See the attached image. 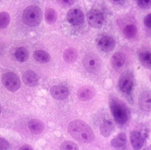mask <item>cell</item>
Masks as SVG:
<instances>
[{
	"label": "cell",
	"mask_w": 151,
	"mask_h": 150,
	"mask_svg": "<svg viewBox=\"0 0 151 150\" xmlns=\"http://www.w3.org/2000/svg\"><path fill=\"white\" fill-rule=\"evenodd\" d=\"M140 63L143 67L151 70V53L149 52H142L139 56Z\"/></svg>",
	"instance_id": "obj_22"
},
{
	"label": "cell",
	"mask_w": 151,
	"mask_h": 150,
	"mask_svg": "<svg viewBox=\"0 0 151 150\" xmlns=\"http://www.w3.org/2000/svg\"><path fill=\"white\" fill-rule=\"evenodd\" d=\"M100 129L101 134L103 137L109 138L114 129V125L111 121L106 120L101 124Z\"/></svg>",
	"instance_id": "obj_18"
},
{
	"label": "cell",
	"mask_w": 151,
	"mask_h": 150,
	"mask_svg": "<svg viewBox=\"0 0 151 150\" xmlns=\"http://www.w3.org/2000/svg\"><path fill=\"white\" fill-rule=\"evenodd\" d=\"M87 19L89 24L93 28H100L104 23V16L100 11L96 9H92L88 12Z\"/></svg>",
	"instance_id": "obj_7"
},
{
	"label": "cell",
	"mask_w": 151,
	"mask_h": 150,
	"mask_svg": "<svg viewBox=\"0 0 151 150\" xmlns=\"http://www.w3.org/2000/svg\"><path fill=\"white\" fill-rule=\"evenodd\" d=\"M61 3L63 4V5H66L67 6H70L71 4H73V1H60Z\"/></svg>",
	"instance_id": "obj_31"
},
{
	"label": "cell",
	"mask_w": 151,
	"mask_h": 150,
	"mask_svg": "<svg viewBox=\"0 0 151 150\" xmlns=\"http://www.w3.org/2000/svg\"><path fill=\"white\" fill-rule=\"evenodd\" d=\"M137 4L139 8L147 10L151 8V0H138Z\"/></svg>",
	"instance_id": "obj_27"
},
{
	"label": "cell",
	"mask_w": 151,
	"mask_h": 150,
	"mask_svg": "<svg viewBox=\"0 0 151 150\" xmlns=\"http://www.w3.org/2000/svg\"><path fill=\"white\" fill-rule=\"evenodd\" d=\"M84 19L83 14L78 9H71L67 14V20L72 25H80L83 23Z\"/></svg>",
	"instance_id": "obj_9"
},
{
	"label": "cell",
	"mask_w": 151,
	"mask_h": 150,
	"mask_svg": "<svg viewBox=\"0 0 151 150\" xmlns=\"http://www.w3.org/2000/svg\"><path fill=\"white\" fill-rule=\"evenodd\" d=\"M127 142V136L124 133H120L111 141L112 146L115 148H120L124 146Z\"/></svg>",
	"instance_id": "obj_20"
},
{
	"label": "cell",
	"mask_w": 151,
	"mask_h": 150,
	"mask_svg": "<svg viewBox=\"0 0 151 150\" xmlns=\"http://www.w3.org/2000/svg\"><path fill=\"white\" fill-rule=\"evenodd\" d=\"M50 92L53 98L59 101L66 99L69 94L68 88L62 85L52 86L50 90Z\"/></svg>",
	"instance_id": "obj_10"
},
{
	"label": "cell",
	"mask_w": 151,
	"mask_h": 150,
	"mask_svg": "<svg viewBox=\"0 0 151 150\" xmlns=\"http://www.w3.org/2000/svg\"><path fill=\"white\" fill-rule=\"evenodd\" d=\"M119 88L123 93L130 94L134 85V77L129 72H125L119 77L118 82Z\"/></svg>",
	"instance_id": "obj_6"
},
{
	"label": "cell",
	"mask_w": 151,
	"mask_h": 150,
	"mask_svg": "<svg viewBox=\"0 0 151 150\" xmlns=\"http://www.w3.org/2000/svg\"><path fill=\"white\" fill-rule=\"evenodd\" d=\"M98 45L102 51L105 52H109L114 49L115 41L112 37L105 36L99 40Z\"/></svg>",
	"instance_id": "obj_11"
},
{
	"label": "cell",
	"mask_w": 151,
	"mask_h": 150,
	"mask_svg": "<svg viewBox=\"0 0 151 150\" xmlns=\"http://www.w3.org/2000/svg\"><path fill=\"white\" fill-rule=\"evenodd\" d=\"M137 27L134 24L127 25L123 30V34L126 39H130L135 37L137 33Z\"/></svg>",
	"instance_id": "obj_23"
},
{
	"label": "cell",
	"mask_w": 151,
	"mask_h": 150,
	"mask_svg": "<svg viewBox=\"0 0 151 150\" xmlns=\"http://www.w3.org/2000/svg\"><path fill=\"white\" fill-rule=\"evenodd\" d=\"M1 111H2V107H1V105L0 104V115H1Z\"/></svg>",
	"instance_id": "obj_32"
},
{
	"label": "cell",
	"mask_w": 151,
	"mask_h": 150,
	"mask_svg": "<svg viewBox=\"0 0 151 150\" xmlns=\"http://www.w3.org/2000/svg\"><path fill=\"white\" fill-rule=\"evenodd\" d=\"M96 95V90L94 87L90 85L82 86L78 91V97L81 101H85L91 100Z\"/></svg>",
	"instance_id": "obj_8"
},
{
	"label": "cell",
	"mask_w": 151,
	"mask_h": 150,
	"mask_svg": "<svg viewBox=\"0 0 151 150\" xmlns=\"http://www.w3.org/2000/svg\"><path fill=\"white\" fill-rule=\"evenodd\" d=\"M33 56L34 59L40 63H47L50 61L51 59L50 54L43 50L36 51Z\"/></svg>",
	"instance_id": "obj_21"
},
{
	"label": "cell",
	"mask_w": 151,
	"mask_h": 150,
	"mask_svg": "<svg viewBox=\"0 0 151 150\" xmlns=\"http://www.w3.org/2000/svg\"><path fill=\"white\" fill-rule=\"evenodd\" d=\"M28 128L31 133L35 134H40L44 131L45 124L40 119H33L29 123Z\"/></svg>",
	"instance_id": "obj_15"
},
{
	"label": "cell",
	"mask_w": 151,
	"mask_h": 150,
	"mask_svg": "<svg viewBox=\"0 0 151 150\" xmlns=\"http://www.w3.org/2000/svg\"><path fill=\"white\" fill-rule=\"evenodd\" d=\"M42 11L39 6L31 5L27 7L23 13L22 21L24 24L30 27L40 25L42 21Z\"/></svg>",
	"instance_id": "obj_2"
},
{
	"label": "cell",
	"mask_w": 151,
	"mask_h": 150,
	"mask_svg": "<svg viewBox=\"0 0 151 150\" xmlns=\"http://www.w3.org/2000/svg\"><path fill=\"white\" fill-rule=\"evenodd\" d=\"M11 20L10 15L6 12H0V29H3L6 28Z\"/></svg>",
	"instance_id": "obj_25"
},
{
	"label": "cell",
	"mask_w": 151,
	"mask_h": 150,
	"mask_svg": "<svg viewBox=\"0 0 151 150\" xmlns=\"http://www.w3.org/2000/svg\"><path fill=\"white\" fill-rule=\"evenodd\" d=\"M9 148L8 141L3 138H0V150H7Z\"/></svg>",
	"instance_id": "obj_28"
},
{
	"label": "cell",
	"mask_w": 151,
	"mask_h": 150,
	"mask_svg": "<svg viewBox=\"0 0 151 150\" xmlns=\"http://www.w3.org/2000/svg\"><path fill=\"white\" fill-rule=\"evenodd\" d=\"M111 111L115 121L119 124L125 123L128 119V114L124 106L118 101L112 100L110 103Z\"/></svg>",
	"instance_id": "obj_4"
},
{
	"label": "cell",
	"mask_w": 151,
	"mask_h": 150,
	"mask_svg": "<svg viewBox=\"0 0 151 150\" xmlns=\"http://www.w3.org/2000/svg\"><path fill=\"white\" fill-rule=\"evenodd\" d=\"M126 61V56L122 52H117L113 54L111 59L112 67L118 69L123 66Z\"/></svg>",
	"instance_id": "obj_13"
},
{
	"label": "cell",
	"mask_w": 151,
	"mask_h": 150,
	"mask_svg": "<svg viewBox=\"0 0 151 150\" xmlns=\"http://www.w3.org/2000/svg\"><path fill=\"white\" fill-rule=\"evenodd\" d=\"M19 150H34L33 148L29 145H25L22 146L19 148Z\"/></svg>",
	"instance_id": "obj_30"
},
{
	"label": "cell",
	"mask_w": 151,
	"mask_h": 150,
	"mask_svg": "<svg viewBox=\"0 0 151 150\" xmlns=\"http://www.w3.org/2000/svg\"><path fill=\"white\" fill-rule=\"evenodd\" d=\"M78 57V52L74 47H69L63 53L64 61L68 64H72L76 61Z\"/></svg>",
	"instance_id": "obj_17"
},
{
	"label": "cell",
	"mask_w": 151,
	"mask_h": 150,
	"mask_svg": "<svg viewBox=\"0 0 151 150\" xmlns=\"http://www.w3.org/2000/svg\"><path fill=\"white\" fill-rule=\"evenodd\" d=\"M84 66L88 72L97 74L101 67V60L98 55L95 53H89L84 57Z\"/></svg>",
	"instance_id": "obj_3"
},
{
	"label": "cell",
	"mask_w": 151,
	"mask_h": 150,
	"mask_svg": "<svg viewBox=\"0 0 151 150\" xmlns=\"http://www.w3.org/2000/svg\"><path fill=\"white\" fill-rule=\"evenodd\" d=\"M130 139L131 144L134 149L139 150L143 146V137L139 132L137 131H134L130 134Z\"/></svg>",
	"instance_id": "obj_16"
},
{
	"label": "cell",
	"mask_w": 151,
	"mask_h": 150,
	"mask_svg": "<svg viewBox=\"0 0 151 150\" xmlns=\"http://www.w3.org/2000/svg\"><path fill=\"white\" fill-rule=\"evenodd\" d=\"M68 130L75 139L81 143H90L95 139V134L91 128L82 120H76L70 122Z\"/></svg>",
	"instance_id": "obj_1"
},
{
	"label": "cell",
	"mask_w": 151,
	"mask_h": 150,
	"mask_svg": "<svg viewBox=\"0 0 151 150\" xmlns=\"http://www.w3.org/2000/svg\"><path fill=\"white\" fill-rule=\"evenodd\" d=\"M143 23L147 28H151V13L146 16L143 19Z\"/></svg>",
	"instance_id": "obj_29"
},
{
	"label": "cell",
	"mask_w": 151,
	"mask_h": 150,
	"mask_svg": "<svg viewBox=\"0 0 151 150\" xmlns=\"http://www.w3.org/2000/svg\"><path fill=\"white\" fill-rule=\"evenodd\" d=\"M29 53L26 47L21 46L16 50L15 57L17 61L20 62H25L29 58Z\"/></svg>",
	"instance_id": "obj_19"
},
{
	"label": "cell",
	"mask_w": 151,
	"mask_h": 150,
	"mask_svg": "<svg viewBox=\"0 0 151 150\" xmlns=\"http://www.w3.org/2000/svg\"><path fill=\"white\" fill-rule=\"evenodd\" d=\"M1 81L4 87L12 92L17 91L21 86V82L18 76L13 72H7L3 74Z\"/></svg>",
	"instance_id": "obj_5"
},
{
	"label": "cell",
	"mask_w": 151,
	"mask_h": 150,
	"mask_svg": "<svg viewBox=\"0 0 151 150\" xmlns=\"http://www.w3.org/2000/svg\"><path fill=\"white\" fill-rule=\"evenodd\" d=\"M147 150H151V144L149 146V147H148V148H147Z\"/></svg>",
	"instance_id": "obj_33"
},
{
	"label": "cell",
	"mask_w": 151,
	"mask_h": 150,
	"mask_svg": "<svg viewBox=\"0 0 151 150\" xmlns=\"http://www.w3.org/2000/svg\"><path fill=\"white\" fill-rule=\"evenodd\" d=\"M45 19L46 22L49 24H54L56 21L57 15L56 11L52 8H49L45 13Z\"/></svg>",
	"instance_id": "obj_24"
},
{
	"label": "cell",
	"mask_w": 151,
	"mask_h": 150,
	"mask_svg": "<svg viewBox=\"0 0 151 150\" xmlns=\"http://www.w3.org/2000/svg\"><path fill=\"white\" fill-rule=\"evenodd\" d=\"M61 150H79L78 146L73 141H64L60 146Z\"/></svg>",
	"instance_id": "obj_26"
},
{
	"label": "cell",
	"mask_w": 151,
	"mask_h": 150,
	"mask_svg": "<svg viewBox=\"0 0 151 150\" xmlns=\"http://www.w3.org/2000/svg\"><path fill=\"white\" fill-rule=\"evenodd\" d=\"M139 104L143 111H151V91L143 92L140 96Z\"/></svg>",
	"instance_id": "obj_14"
},
{
	"label": "cell",
	"mask_w": 151,
	"mask_h": 150,
	"mask_svg": "<svg viewBox=\"0 0 151 150\" xmlns=\"http://www.w3.org/2000/svg\"><path fill=\"white\" fill-rule=\"evenodd\" d=\"M39 78L36 74L31 70L25 71L22 75L24 83L29 87H35L38 84Z\"/></svg>",
	"instance_id": "obj_12"
}]
</instances>
